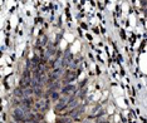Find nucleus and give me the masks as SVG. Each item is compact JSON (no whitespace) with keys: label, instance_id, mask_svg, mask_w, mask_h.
<instances>
[{"label":"nucleus","instance_id":"obj_3","mask_svg":"<svg viewBox=\"0 0 147 123\" xmlns=\"http://www.w3.org/2000/svg\"><path fill=\"white\" fill-rule=\"evenodd\" d=\"M77 78V73L73 72V71H67L64 73V75H63V84L64 85H68L71 84L72 81H74Z\"/></svg>","mask_w":147,"mask_h":123},{"label":"nucleus","instance_id":"obj_8","mask_svg":"<svg viewBox=\"0 0 147 123\" xmlns=\"http://www.w3.org/2000/svg\"><path fill=\"white\" fill-rule=\"evenodd\" d=\"M59 91H62V87H61V83L58 82H54V83H52L51 84V87H49L48 89V93L51 94V93H54V92H59Z\"/></svg>","mask_w":147,"mask_h":123},{"label":"nucleus","instance_id":"obj_11","mask_svg":"<svg viewBox=\"0 0 147 123\" xmlns=\"http://www.w3.org/2000/svg\"><path fill=\"white\" fill-rule=\"evenodd\" d=\"M47 43H48V38H47L45 35H43L42 38L38 40V45L39 46H44V45H47Z\"/></svg>","mask_w":147,"mask_h":123},{"label":"nucleus","instance_id":"obj_9","mask_svg":"<svg viewBox=\"0 0 147 123\" xmlns=\"http://www.w3.org/2000/svg\"><path fill=\"white\" fill-rule=\"evenodd\" d=\"M33 98L32 97H28V98H23L22 99V104L23 106H25V107H28V108H30L32 106H33Z\"/></svg>","mask_w":147,"mask_h":123},{"label":"nucleus","instance_id":"obj_6","mask_svg":"<svg viewBox=\"0 0 147 123\" xmlns=\"http://www.w3.org/2000/svg\"><path fill=\"white\" fill-rule=\"evenodd\" d=\"M48 106H49V101L44 97L40 98L38 101V103H36V108H38L40 112H45L47 109H48Z\"/></svg>","mask_w":147,"mask_h":123},{"label":"nucleus","instance_id":"obj_10","mask_svg":"<svg viewBox=\"0 0 147 123\" xmlns=\"http://www.w3.org/2000/svg\"><path fill=\"white\" fill-rule=\"evenodd\" d=\"M79 63H81V59H74V60L71 63V65H69V71H73V72H74L76 69L79 67Z\"/></svg>","mask_w":147,"mask_h":123},{"label":"nucleus","instance_id":"obj_12","mask_svg":"<svg viewBox=\"0 0 147 123\" xmlns=\"http://www.w3.org/2000/svg\"><path fill=\"white\" fill-rule=\"evenodd\" d=\"M61 94H62L61 92L51 93V95H52V99H53V101H59V98H61Z\"/></svg>","mask_w":147,"mask_h":123},{"label":"nucleus","instance_id":"obj_13","mask_svg":"<svg viewBox=\"0 0 147 123\" xmlns=\"http://www.w3.org/2000/svg\"><path fill=\"white\" fill-rule=\"evenodd\" d=\"M57 123H69V119H68V118L62 117V118H59L58 121H57Z\"/></svg>","mask_w":147,"mask_h":123},{"label":"nucleus","instance_id":"obj_5","mask_svg":"<svg viewBox=\"0 0 147 123\" xmlns=\"http://www.w3.org/2000/svg\"><path fill=\"white\" fill-rule=\"evenodd\" d=\"M73 60H74V58H73L72 53L69 52V50H65V53L63 54V63H62L63 68L69 67V65H71V63H72Z\"/></svg>","mask_w":147,"mask_h":123},{"label":"nucleus","instance_id":"obj_4","mask_svg":"<svg viewBox=\"0 0 147 123\" xmlns=\"http://www.w3.org/2000/svg\"><path fill=\"white\" fill-rule=\"evenodd\" d=\"M77 92V87L74 84H68V85H64V87L62 88V95H69V97H72V95H74Z\"/></svg>","mask_w":147,"mask_h":123},{"label":"nucleus","instance_id":"obj_1","mask_svg":"<svg viewBox=\"0 0 147 123\" xmlns=\"http://www.w3.org/2000/svg\"><path fill=\"white\" fill-rule=\"evenodd\" d=\"M30 108L25 107V106H18L14 112H13V116H14V119L16 121V123H24V122H29V118H30Z\"/></svg>","mask_w":147,"mask_h":123},{"label":"nucleus","instance_id":"obj_7","mask_svg":"<svg viewBox=\"0 0 147 123\" xmlns=\"http://www.w3.org/2000/svg\"><path fill=\"white\" fill-rule=\"evenodd\" d=\"M77 107H79V98L76 97V95H73L71 98V101H69V104H68V108L73 111V109H76Z\"/></svg>","mask_w":147,"mask_h":123},{"label":"nucleus","instance_id":"obj_2","mask_svg":"<svg viewBox=\"0 0 147 123\" xmlns=\"http://www.w3.org/2000/svg\"><path fill=\"white\" fill-rule=\"evenodd\" d=\"M72 97H69V95H62V97L59 98V101L57 102V104H55V111L57 112H62V111H64V109L68 108L69 101H71Z\"/></svg>","mask_w":147,"mask_h":123}]
</instances>
